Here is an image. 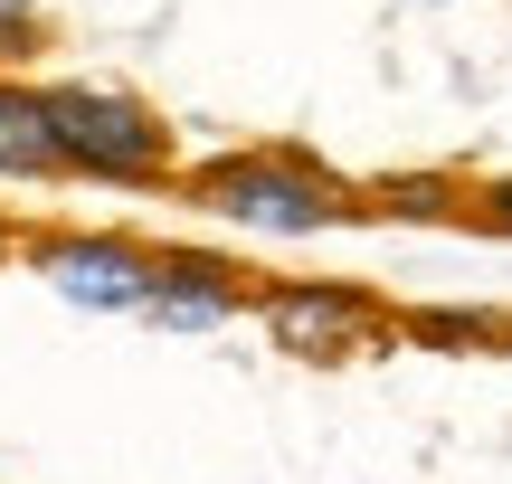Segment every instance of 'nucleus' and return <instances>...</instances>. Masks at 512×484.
Wrapping results in <instances>:
<instances>
[{
  "mask_svg": "<svg viewBox=\"0 0 512 484\" xmlns=\"http://www.w3.org/2000/svg\"><path fill=\"white\" fill-rule=\"evenodd\" d=\"M181 200L200 209V219L238 228V238H323V228L370 219L361 181L313 162L304 143H228V152H209V162L181 171Z\"/></svg>",
  "mask_w": 512,
  "mask_h": 484,
  "instance_id": "obj_1",
  "label": "nucleus"
},
{
  "mask_svg": "<svg viewBox=\"0 0 512 484\" xmlns=\"http://www.w3.org/2000/svg\"><path fill=\"white\" fill-rule=\"evenodd\" d=\"M48 124L57 162L86 190H181V133L152 95L114 86V76H48Z\"/></svg>",
  "mask_w": 512,
  "mask_h": 484,
  "instance_id": "obj_2",
  "label": "nucleus"
},
{
  "mask_svg": "<svg viewBox=\"0 0 512 484\" xmlns=\"http://www.w3.org/2000/svg\"><path fill=\"white\" fill-rule=\"evenodd\" d=\"M247 323L285 361H313V371H342V361H370V352H389V342H408L399 314H389L370 285H351V276H266Z\"/></svg>",
  "mask_w": 512,
  "mask_h": 484,
  "instance_id": "obj_3",
  "label": "nucleus"
},
{
  "mask_svg": "<svg viewBox=\"0 0 512 484\" xmlns=\"http://www.w3.org/2000/svg\"><path fill=\"white\" fill-rule=\"evenodd\" d=\"M38 285L76 314H143L152 285H162V238H133V228H86V219H38L19 247Z\"/></svg>",
  "mask_w": 512,
  "mask_h": 484,
  "instance_id": "obj_4",
  "label": "nucleus"
},
{
  "mask_svg": "<svg viewBox=\"0 0 512 484\" xmlns=\"http://www.w3.org/2000/svg\"><path fill=\"white\" fill-rule=\"evenodd\" d=\"M256 266H238L228 247H209V238H162V285H152V304H143V323L152 333H219V323H238L256 314Z\"/></svg>",
  "mask_w": 512,
  "mask_h": 484,
  "instance_id": "obj_5",
  "label": "nucleus"
},
{
  "mask_svg": "<svg viewBox=\"0 0 512 484\" xmlns=\"http://www.w3.org/2000/svg\"><path fill=\"white\" fill-rule=\"evenodd\" d=\"M0 181H10V190L67 181L57 124H48V76H19V67H0Z\"/></svg>",
  "mask_w": 512,
  "mask_h": 484,
  "instance_id": "obj_6",
  "label": "nucleus"
},
{
  "mask_svg": "<svg viewBox=\"0 0 512 484\" xmlns=\"http://www.w3.org/2000/svg\"><path fill=\"white\" fill-rule=\"evenodd\" d=\"M370 219H475V181H456V171H380V181H361Z\"/></svg>",
  "mask_w": 512,
  "mask_h": 484,
  "instance_id": "obj_7",
  "label": "nucleus"
},
{
  "mask_svg": "<svg viewBox=\"0 0 512 484\" xmlns=\"http://www.w3.org/2000/svg\"><path fill=\"white\" fill-rule=\"evenodd\" d=\"M408 342H437V352H494L512 342V314H399Z\"/></svg>",
  "mask_w": 512,
  "mask_h": 484,
  "instance_id": "obj_8",
  "label": "nucleus"
},
{
  "mask_svg": "<svg viewBox=\"0 0 512 484\" xmlns=\"http://www.w3.org/2000/svg\"><path fill=\"white\" fill-rule=\"evenodd\" d=\"M48 38H57L48 0H0V67L29 76V57H48Z\"/></svg>",
  "mask_w": 512,
  "mask_h": 484,
  "instance_id": "obj_9",
  "label": "nucleus"
},
{
  "mask_svg": "<svg viewBox=\"0 0 512 484\" xmlns=\"http://www.w3.org/2000/svg\"><path fill=\"white\" fill-rule=\"evenodd\" d=\"M475 228L512 238V181H484V190H475Z\"/></svg>",
  "mask_w": 512,
  "mask_h": 484,
  "instance_id": "obj_10",
  "label": "nucleus"
},
{
  "mask_svg": "<svg viewBox=\"0 0 512 484\" xmlns=\"http://www.w3.org/2000/svg\"><path fill=\"white\" fill-rule=\"evenodd\" d=\"M19 247H29V219H10V209H0V266H10Z\"/></svg>",
  "mask_w": 512,
  "mask_h": 484,
  "instance_id": "obj_11",
  "label": "nucleus"
}]
</instances>
